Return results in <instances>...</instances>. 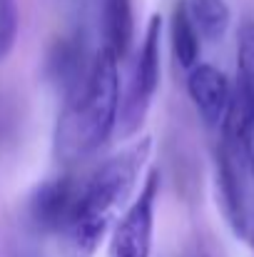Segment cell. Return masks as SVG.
<instances>
[{
	"instance_id": "obj_5",
	"label": "cell",
	"mask_w": 254,
	"mask_h": 257,
	"mask_svg": "<svg viewBox=\"0 0 254 257\" xmlns=\"http://www.w3.org/2000/svg\"><path fill=\"white\" fill-rule=\"evenodd\" d=\"M160 170H150L145 177V185L140 187L137 197L117 220L107 257H152V237H155V205L160 192Z\"/></svg>"
},
{
	"instance_id": "obj_4",
	"label": "cell",
	"mask_w": 254,
	"mask_h": 257,
	"mask_svg": "<svg viewBox=\"0 0 254 257\" xmlns=\"http://www.w3.org/2000/svg\"><path fill=\"white\" fill-rule=\"evenodd\" d=\"M160 53H162V18L152 15L142 38V45L132 60L125 92H120L117 130L122 138L137 135L145 125L155 92L160 87Z\"/></svg>"
},
{
	"instance_id": "obj_12",
	"label": "cell",
	"mask_w": 254,
	"mask_h": 257,
	"mask_svg": "<svg viewBox=\"0 0 254 257\" xmlns=\"http://www.w3.org/2000/svg\"><path fill=\"white\" fill-rule=\"evenodd\" d=\"M18 25H20V10L18 0H0V63L13 53L18 40Z\"/></svg>"
},
{
	"instance_id": "obj_2",
	"label": "cell",
	"mask_w": 254,
	"mask_h": 257,
	"mask_svg": "<svg viewBox=\"0 0 254 257\" xmlns=\"http://www.w3.org/2000/svg\"><path fill=\"white\" fill-rule=\"evenodd\" d=\"M120 60L110 48H100L80 83L65 92V105L55 127V155L65 165L95 155L117 127Z\"/></svg>"
},
{
	"instance_id": "obj_10",
	"label": "cell",
	"mask_w": 254,
	"mask_h": 257,
	"mask_svg": "<svg viewBox=\"0 0 254 257\" xmlns=\"http://www.w3.org/2000/svg\"><path fill=\"white\" fill-rule=\"evenodd\" d=\"M184 8L202 40H219L229 30L232 13L224 0H184Z\"/></svg>"
},
{
	"instance_id": "obj_13",
	"label": "cell",
	"mask_w": 254,
	"mask_h": 257,
	"mask_svg": "<svg viewBox=\"0 0 254 257\" xmlns=\"http://www.w3.org/2000/svg\"><path fill=\"white\" fill-rule=\"evenodd\" d=\"M242 150H244V160H247V165H249V170H252V175H254V127L249 130V135H247Z\"/></svg>"
},
{
	"instance_id": "obj_11",
	"label": "cell",
	"mask_w": 254,
	"mask_h": 257,
	"mask_svg": "<svg viewBox=\"0 0 254 257\" xmlns=\"http://www.w3.org/2000/svg\"><path fill=\"white\" fill-rule=\"evenodd\" d=\"M237 92L254 110V20H244L237 35Z\"/></svg>"
},
{
	"instance_id": "obj_7",
	"label": "cell",
	"mask_w": 254,
	"mask_h": 257,
	"mask_svg": "<svg viewBox=\"0 0 254 257\" xmlns=\"http://www.w3.org/2000/svg\"><path fill=\"white\" fill-rule=\"evenodd\" d=\"M187 92L204 125L219 130L232 102V85L227 75L209 63H197L187 70Z\"/></svg>"
},
{
	"instance_id": "obj_1",
	"label": "cell",
	"mask_w": 254,
	"mask_h": 257,
	"mask_svg": "<svg viewBox=\"0 0 254 257\" xmlns=\"http://www.w3.org/2000/svg\"><path fill=\"white\" fill-rule=\"evenodd\" d=\"M152 153V138L137 140L125 153L107 158L90 177L80 180L75 207L58 232L63 257H92L120 207L132 195L137 177Z\"/></svg>"
},
{
	"instance_id": "obj_9",
	"label": "cell",
	"mask_w": 254,
	"mask_h": 257,
	"mask_svg": "<svg viewBox=\"0 0 254 257\" xmlns=\"http://www.w3.org/2000/svg\"><path fill=\"white\" fill-rule=\"evenodd\" d=\"M169 35H172V53H174V60L179 63V68L189 70L192 65H197L202 38H199L187 8H184V0L174 3L172 20H169Z\"/></svg>"
},
{
	"instance_id": "obj_3",
	"label": "cell",
	"mask_w": 254,
	"mask_h": 257,
	"mask_svg": "<svg viewBox=\"0 0 254 257\" xmlns=\"http://www.w3.org/2000/svg\"><path fill=\"white\" fill-rule=\"evenodd\" d=\"M214 185L227 225L254 255V175L244 150L222 138L214 150Z\"/></svg>"
},
{
	"instance_id": "obj_8",
	"label": "cell",
	"mask_w": 254,
	"mask_h": 257,
	"mask_svg": "<svg viewBox=\"0 0 254 257\" xmlns=\"http://www.w3.org/2000/svg\"><path fill=\"white\" fill-rule=\"evenodd\" d=\"M135 40L132 0H102V45L110 48L117 60H127Z\"/></svg>"
},
{
	"instance_id": "obj_6",
	"label": "cell",
	"mask_w": 254,
	"mask_h": 257,
	"mask_svg": "<svg viewBox=\"0 0 254 257\" xmlns=\"http://www.w3.org/2000/svg\"><path fill=\"white\" fill-rule=\"evenodd\" d=\"M80 180L75 175H58L48 182H43L33 197H30V220L35 225V230L45 232V235H55L65 227L78 192H80Z\"/></svg>"
}]
</instances>
